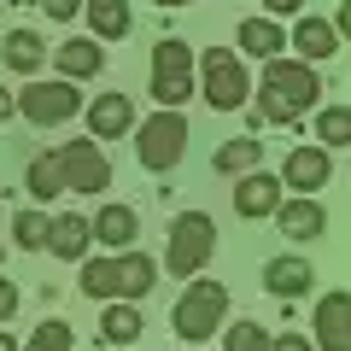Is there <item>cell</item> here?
Segmentation results:
<instances>
[{"label": "cell", "instance_id": "cell-1", "mask_svg": "<svg viewBox=\"0 0 351 351\" xmlns=\"http://www.w3.org/2000/svg\"><path fill=\"white\" fill-rule=\"evenodd\" d=\"M316 94H322L316 64H304V59H263V76H258V117L263 123H299V117L316 106Z\"/></svg>", "mask_w": 351, "mask_h": 351}, {"label": "cell", "instance_id": "cell-2", "mask_svg": "<svg viewBox=\"0 0 351 351\" xmlns=\"http://www.w3.org/2000/svg\"><path fill=\"white\" fill-rule=\"evenodd\" d=\"M135 158L147 164V170H176V164L188 158V117L170 112V106H158V112L147 117V123H135Z\"/></svg>", "mask_w": 351, "mask_h": 351}, {"label": "cell", "instance_id": "cell-3", "mask_svg": "<svg viewBox=\"0 0 351 351\" xmlns=\"http://www.w3.org/2000/svg\"><path fill=\"white\" fill-rule=\"evenodd\" d=\"M223 316H228V287H223V281H199V276H193L188 293H182L176 311H170V328L199 346V339H211L217 328H223Z\"/></svg>", "mask_w": 351, "mask_h": 351}, {"label": "cell", "instance_id": "cell-4", "mask_svg": "<svg viewBox=\"0 0 351 351\" xmlns=\"http://www.w3.org/2000/svg\"><path fill=\"white\" fill-rule=\"evenodd\" d=\"M12 112L29 117L36 129H59V123H71V117L82 112V94H76V82H64V76H53V82L29 76V82L12 94Z\"/></svg>", "mask_w": 351, "mask_h": 351}, {"label": "cell", "instance_id": "cell-5", "mask_svg": "<svg viewBox=\"0 0 351 351\" xmlns=\"http://www.w3.org/2000/svg\"><path fill=\"white\" fill-rule=\"evenodd\" d=\"M211 252H217V223L205 211H182L170 223V246H164V263H170V276H182V281H193L211 263Z\"/></svg>", "mask_w": 351, "mask_h": 351}, {"label": "cell", "instance_id": "cell-6", "mask_svg": "<svg viewBox=\"0 0 351 351\" xmlns=\"http://www.w3.org/2000/svg\"><path fill=\"white\" fill-rule=\"evenodd\" d=\"M193 71H199V88H193V94H205L217 112H240V106H246L252 76H246V64H240L234 47H211Z\"/></svg>", "mask_w": 351, "mask_h": 351}, {"label": "cell", "instance_id": "cell-7", "mask_svg": "<svg viewBox=\"0 0 351 351\" xmlns=\"http://www.w3.org/2000/svg\"><path fill=\"white\" fill-rule=\"evenodd\" d=\"M152 100L170 106V112H182L193 100V47L182 36H164L152 47Z\"/></svg>", "mask_w": 351, "mask_h": 351}, {"label": "cell", "instance_id": "cell-8", "mask_svg": "<svg viewBox=\"0 0 351 351\" xmlns=\"http://www.w3.org/2000/svg\"><path fill=\"white\" fill-rule=\"evenodd\" d=\"M59 176H64V193H106L112 188V164H106L100 141H64Z\"/></svg>", "mask_w": 351, "mask_h": 351}, {"label": "cell", "instance_id": "cell-9", "mask_svg": "<svg viewBox=\"0 0 351 351\" xmlns=\"http://www.w3.org/2000/svg\"><path fill=\"white\" fill-rule=\"evenodd\" d=\"M328 176H334L328 147H293L287 164H281V188H293V193H316V188H328Z\"/></svg>", "mask_w": 351, "mask_h": 351}, {"label": "cell", "instance_id": "cell-10", "mask_svg": "<svg viewBox=\"0 0 351 351\" xmlns=\"http://www.w3.org/2000/svg\"><path fill=\"white\" fill-rule=\"evenodd\" d=\"M135 129V100L129 94H94L88 100V135L94 141H123Z\"/></svg>", "mask_w": 351, "mask_h": 351}, {"label": "cell", "instance_id": "cell-11", "mask_svg": "<svg viewBox=\"0 0 351 351\" xmlns=\"http://www.w3.org/2000/svg\"><path fill=\"white\" fill-rule=\"evenodd\" d=\"M269 217H276V228H281L287 240H299V246H304V240H322V228H328V211L316 205V193H299V199H281Z\"/></svg>", "mask_w": 351, "mask_h": 351}, {"label": "cell", "instance_id": "cell-12", "mask_svg": "<svg viewBox=\"0 0 351 351\" xmlns=\"http://www.w3.org/2000/svg\"><path fill=\"white\" fill-rule=\"evenodd\" d=\"M346 316H351V304H346V293H322V299H316V339L311 346L316 351H351V328H346Z\"/></svg>", "mask_w": 351, "mask_h": 351}, {"label": "cell", "instance_id": "cell-13", "mask_svg": "<svg viewBox=\"0 0 351 351\" xmlns=\"http://www.w3.org/2000/svg\"><path fill=\"white\" fill-rule=\"evenodd\" d=\"M53 64H59L64 82H88V76L106 71V47H100L94 36H71V41H59V47H53Z\"/></svg>", "mask_w": 351, "mask_h": 351}, {"label": "cell", "instance_id": "cell-14", "mask_svg": "<svg viewBox=\"0 0 351 351\" xmlns=\"http://www.w3.org/2000/svg\"><path fill=\"white\" fill-rule=\"evenodd\" d=\"M88 234L100 240V246H112V252H129V246H135V234H141L135 205H106L100 217H88Z\"/></svg>", "mask_w": 351, "mask_h": 351}, {"label": "cell", "instance_id": "cell-15", "mask_svg": "<svg viewBox=\"0 0 351 351\" xmlns=\"http://www.w3.org/2000/svg\"><path fill=\"white\" fill-rule=\"evenodd\" d=\"M263 287L276 293V299H304L316 287V269L304 258H269L263 263Z\"/></svg>", "mask_w": 351, "mask_h": 351}, {"label": "cell", "instance_id": "cell-16", "mask_svg": "<svg viewBox=\"0 0 351 351\" xmlns=\"http://www.w3.org/2000/svg\"><path fill=\"white\" fill-rule=\"evenodd\" d=\"M88 217L82 211H64V217H47V252L53 258H64V263H82V252H88Z\"/></svg>", "mask_w": 351, "mask_h": 351}, {"label": "cell", "instance_id": "cell-17", "mask_svg": "<svg viewBox=\"0 0 351 351\" xmlns=\"http://www.w3.org/2000/svg\"><path fill=\"white\" fill-rule=\"evenodd\" d=\"M281 205V176H263V170H246L234 188V211L240 217H269Z\"/></svg>", "mask_w": 351, "mask_h": 351}, {"label": "cell", "instance_id": "cell-18", "mask_svg": "<svg viewBox=\"0 0 351 351\" xmlns=\"http://www.w3.org/2000/svg\"><path fill=\"white\" fill-rule=\"evenodd\" d=\"M281 47H287V29H281L276 18H246V24L234 29V53H252V59H281Z\"/></svg>", "mask_w": 351, "mask_h": 351}, {"label": "cell", "instance_id": "cell-19", "mask_svg": "<svg viewBox=\"0 0 351 351\" xmlns=\"http://www.w3.org/2000/svg\"><path fill=\"white\" fill-rule=\"evenodd\" d=\"M293 47H299L304 64H322L339 53V29L328 24V18H299V29H293Z\"/></svg>", "mask_w": 351, "mask_h": 351}, {"label": "cell", "instance_id": "cell-20", "mask_svg": "<svg viewBox=\"0 0 351 351\" xmlns=\"http://www.w3.org/2000/svg\"><path fill=\"white\" fill-rule=\"evenodd\" d=\"M88 12V29H94V41H123L129 36V0H82Z\"/></svg>", "mask_w": 351, "mask_h": 351}, {"label": "cell", "instance_id": "cell-21", "mask_svg": "<svg viewBox=\"0 0 351 351\" xmlns=\"http://www.w3.org/2000/svg\"><path fill=\"white\" fill-rule=\"evenodd\" d=\"M0 59L12 64L18 76H36V71H41V59H47V41H41L36 29H12V36L0 41Z\"/></svg>", "mask_w": 351, "mask_h": 351}, {"label": "cell", "instance_id": "cell-22", "mask_svg": "<svg viewBox=\"0 0 351 351\" xmlns=\"http://www.w3.org/2000/svg\"><path fill=\"white\" fill-rule=\"evenodd\" d=\"M24 182H29V199H36V205L59 199V193H64V176H59V152H36V158H29V170H24Z\"/></svg>", "mask_w": 351, "mask_h": 351}, {"label": "cell", "instance_id": "cell-23", "mask_svg": "<svg viewBox=\"0 0 351 351\" xmlns=\"http://www.w3.org/2000/svg\"><path fill=\"white\" fill-rule=\"evenodd\" d=\"M100 339H106V346H135V339H141V311H135L129 299L106 304V316H100Z\"/></svg>", "mask_w": 351, "mask_h": 351}, {"label": "cell", "instance_id": "cell-24", "mask_svg": "<svg viewBox=\"0 0 351 351\" xmlns=\"http://www.w3.org/2000/svg\"><path fill=\"white\" fill-rule=\"evenodd\" d=\"M82 293L88 299H123V269H117V258H88L82 263Z\"/></svg>", "mask_w": 351, "mask_h": 351}, {"label": "cell", "instance_id": "cell-25", "mask_svg": "<svg viewBox=\"0 0 351 351\" xmlns=\"http://www.w3.org/2000/svg\"><path fill=\"white\" fill-rule=\"evenodd\" d=\"M117 269H123V299H147V293L158 287V263H152L147 252H135V246L117 258Z\"/></svg>", "mask_w": 351, "mask_h": 351}, {"label": "cell", "instance_id": "cell-26", "mask_svg": "<svg viewBox=\"0 0 351 351\" xmlns=\"http://www.w3.org/2000/svg\"><path fill=\"white\" fill-rule=\"evenodd\" d=\"M258 158H263V141H252V135H234L228 147H217V176H246V170H258Z\"/></svg>", "mask_w": 351, "mask_h": 351}, {"label": "cell", "instance_id": "cell-27", "mask_svg": "<svg viewBox=\"0 0 351 351\" xmlns=\"http://www.w3.org/2000/svg\"><path fill=\"white\" fill-rule=\"evenodd\" d=\"M316 141H322V147H346V141H351V112H346V106L316 112Z\"/></svg>", "mask_w": 351, "mask_h": 351}, {"label": "cell", "instance_id": "cell-28", "mask_svg": "<svg viewBox=\"0 0 351 351\" xmlns=\"http://www.w3.org/2000/svg\"><path fill=\"white\" fill-rule=\"evenodd\" d=\"M223 351H269V328L263 322H234L223 334Z\"/></svg>", "mask_w": 351, "mask_h": 351}, {"label": "cell", "instance_id": "cell-29", "mask_svg": "<svg viewBox=\"0 0 351 351\" xmlns=\"http://www.w3.org/2000/svg\"><path fill=\"white\" fill-rule=\"evenodd\" d=\"M24 351H71V322H59V316H47V322L29 334Z\"/></svg>", "mask_w": 351, "mask_h": 351}, {"label": "cell", "instance_id": "cell-30", "mask_svg": "<svg viewBox=\"0 0 351 351\" xmlns=\"http://www.w3.org/2000/svg\"><path fill=\"white\" fill-rule=\"evenodd\" d=\"M12 234H18V246H24V252L47 246V217H41V211H18L12 217Z\"/></svg>", "mask_w": 351, "mask_h": 351}, {"label": "cell", "instance_id": "cell-31", "mask_svg": "<svg viewBox=\"0 0 351 351\" xmlns=\"http://www.w3.org/2000/svg\"><path fill=\"white\" fill-rule=\"evenodd\" d=\"M304 0H263V18H299Z\"/></svg>", "mask_w": 351, "mask_h": 351}, {"label": "cell", "instance_id": "cell-32", "mask_svg": "<svg viewBox=\"0 0 351 351\" xmlns=\"http://www.w3.org/2000/svg\"><path fill=\"white\" fill-rule=\"evenodd\" d=\"M12 316H18V287L0 276V322H12Z\"/></svg>", "mask_w": 351, "mask_h": 351}, {"label": "cell", "instance_id": "cell-33", "mask_svg": "<svg viewBox=\"0 0 351 351\" xmlns=\"http://www.w3.org/2000/svg\"><path fill=\"white\" fill-rule=\"evenodd\" d=\"M269 351H316V346L304 334H276V339H269Z\"/></svg>", "mask_w": 351, "mask_h": 351}, {"label": "cell", "instance_id": "cell-34", "mask_svg": "<svg viewBox=\"0 0 351 351\" xmlns=\"http://www.w3.org/2000/svg\"><path fill=\"white\" fill-rule=\"evenodd\" d=\"M41 12H47V18H76V12H82V0H41Z\"/></svg>", "mask_w": 351, "mask_h": 351}, {"label": "cell", "instance_id": "cell-35", "mask_svg": "<svg viewBox=\"0 0 351 351\" xmlns=\"http://www.w3.org/2000/svg\"><path fill=\"white\" fill-rule=\"evenodd\" d=\"M6 117H12V94H6V88H0V123H6Z\"/></svg>", "mask_w": 351, "mask_h": 351}, {"label": "cell", "instance_id": "cell-36", "mask_svg": "<svg viewBox=\"0 0 351 351\" xmlns=\"http://www.w3.org/2000/svg\"><path fill=\"white\" fill-rule=\"evenodd\" d=\"M0 351H18V346H12V334H0Z\"/></svg>", "mask_w": 351, "mask_h": 351}, {"label": "cell", "instance_id": "cell-37", "mask_svg": "<svg viewBox=\"0 0 351 351\" xmlns=\"http://www.w3.org/2000/svg\"><path fill=\"white\" fill-rule=\"evenodd\" d=\"M158 6H182V0H158Z\"/></svg>", "mask_w": 351, "mask_h": 351}, {"label": "cell", "instance_id": "cell-38", "mask_svg": "<svg viewBox=\"0 0 351 351\" xmlns=\"http://www.w3.org/2000/svg\"><path fill=\"white\" fill-rule=\"evenodd\" d=\"M0 258H6V246H0Z\"/></svg>", "mask_w": 351, "mask_h": 351}, {"label": "cell", "instance_id": "cell-39", "mask_svg": "<svg viewBox=\"0 0 351 351\" xmlns=\"http://www.w3.org/2000/svg\"><path fill=\"white\" fill-rule=\"evenodd\" d=\"M182 6H188V0H182Z\"/></svg>", "mask_w": 351, "mask_h": 351}, {"label": "cell", "instance_id": "cell-40", "mask_svg": "<svg viewBox=\"0 0 351 351\" xmlns=\"http://www.w3.org/2000/svg\"><path fill=\"white\" fill-rule=\"evenodd\" d=\"M0 6H6V0H0Z\"/></svg>", "mask_w": 351, "mask_h": 351}]
</instances>
